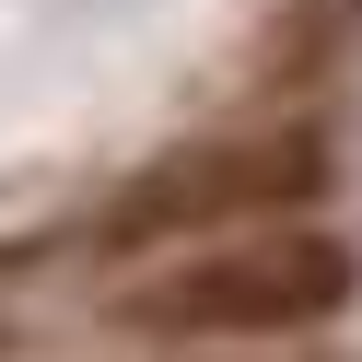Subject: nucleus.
I'll return each instance as SVG.
<instances>
[{
	"label": "nucleus",
	"instance_id": "nucleus-1",
	"mask_svg": "<svg viewBox=\"0 0 362 362\" xmlns=\"http://www.w3.org/2000/svg\"><path fill=\"white\" fill-rule=\"evenodd\" d=\"M339 245L327 234H257L234 222L222 245H187L175 269H152L129 292V327H164V339H269V327H315L339 315Z\"/></svg>",
	"mask_w": 362,
	"mask_h": 362
}]
</instances>
